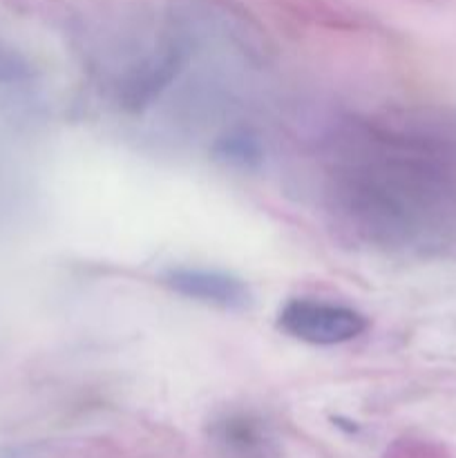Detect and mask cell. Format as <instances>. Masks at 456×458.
Here are the masks:
<instances>
[{"instance_id":"cell-1","label":"cell","mask_w":456,"mask_h":458,"mask_svg":"<svg viewBox=\"0 0 456 458\" xmlns=\"http://www.w3.org/2000/svg\"><path fill=\"white\" fill-rule=\"evenodd\" d=\"M334 173L335 213L380 244L456 250V116L360 125Z\"/></svg>"},{"instance_id":"cell-2","label":"cell","mask_w":456,"mask_h":458,"mask_svg":"<svg viewBox=\"0 0 456 458\" xmlns=\"http://www.w3.org/2000/svg\"><path fill=\"white\" fill-rule=\"evenodd\" d=\"M369 327L360 311L311 298L289 300L277 313V329L316 347H334L362 335Z\"/></svg>"},{"instance_id":"cell-3","label":"cell","mask_w":456,"mask_h":458,"mask_svg":"<svg viewBox=\"0 0 456 458\" xmlns=\"http://www.w3.org/2000/svg\"><path fill=\"white\" fill-rule=\"evenodd\" d=\"M161 282L183 298L224 311H246L253 304V291L244 280L213 268H168Z\"/></svg>"},{"instance_id":"cell-4","label":"cell","mask_w":456,"mask_h":458,"mask_svg":"<svg viewBox=\"0 0 456 458\" xmlns=\"http://www.w3.org/2000/svg\"><path fill=\"white\" fill-rule=\"evenodd\" d=\"M183 52L177 45H168V47L159 49V54L143 58L137 67L128 72L121 88V101L125 107H139L148 106L174 76L179 74L183 65Z\"/></svg>"},{"instance_id":"cell-5","label":"cell","mask_w":456,"mask_h":458,"mask_svg":"<svg viewBox=\"0 0 456 458\" xmlns=\"http://www.w3.org/2000/svg\"><path fill=\"white\" fill-rule=\"evenodd\" d=\"M213 438L235 458H266L273 450V438L262 420L246 414H231L217 420L213 425Z\"/></svg>"},{"instance_id":"cell-6","label":"cell","mask_w":456,"mask_h":458,"mask_svg":"<svg viewBox=\"0 0 456 458\" xmlns=\"http://www.w3.org/2000/svg\"><path fill=\"white\" fill-rule=\"evenodd\" d=\"M219 159L228 161L232 165H241V168H250V165L258 164L262 159V150H259L258 139L249 137L246 132L228 134L226 139L217 143L215 148Z\"/></svg>"},{"instance_id":"cell-7","label":"cell","mask_w":456,"mask_h":458,"mask_svg":"<svg viewBox=\"0 0 456 458\" xmlns=\"http://www.w3.org/2000/svg\"><path fill=\"white\" fill-rule=\"evenodd\" d=\"M31 65L9 45L0 43V83H18L30 79Z\"/></svg>"}]
</instances>
